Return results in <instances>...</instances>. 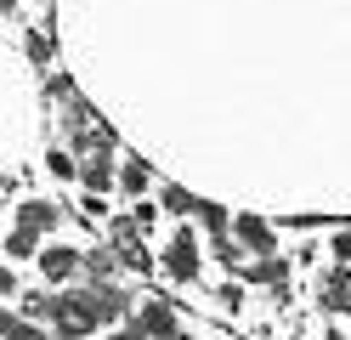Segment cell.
<instances>
[{"instance_id": "9", "label": "cell", "mask_w": 351, "mask_h": 340, "mask_svg": "<svg viewBox=\"0 0 351 340\" xmlns=\"http://www.w3.org/2000/svg\"><path fill=\"white\" fill-rule=\"evenodd\" d=\"M323 306H328V312H351V272H346V267L323 278Z\"/></svg>"}, {"instance_id": "7", "label": "cell", "mask_w": 351, "mask_h": 340, "mask_svg": "<svg viewBox=\"0 0 351 340\" xmlns=\"http://www.w3.org/2000/svg\"><path fill=\"white\" fill-rule=\"evenodd\" d=\"M74 176L91 193H108V188H114V159H108V153H85V165H74Z\"/></svg>"}, {"instance_id": "2", "label": "cell", "mask_w": 351, "mask_h": 340, "mask_svg": "<svg viewBox=\"0 0 351 340\" xmlns=\"http://www.w3.org/2000/svg\"><path fill=\"white\" fill-rule=\"evenodd\" d=\"M85 295V306H91V317H97V324H119V317L130 312V295L119 289V284H91V289H80Z\"/></svg>"}, {"instance_id": "12", "label": "cell", "mask_w": 351, "mask_h": 340, "mask_svg": "<svg viewBox=\"0 0 351 340\" xmlns=\"http://www.w3.org/2000/svg\"><path fill=\"white\" fill-rule=\"evenodd\" d=\"M80 267L91 272V284H102V278H114L119 261H114V249H91V256H80Z\"/></svg>"}, {"instance_id": "25", "label": "cell", "mask_w": 351, "mask_h": 340, "mask_svg": "<svg viewBox=\"0 0 351 340\" xmlns=\"http://www.w3.org/2000/svg\"><path fill=\"white\" fill-rule=\"evenodd\" d=\"M335 340H346V335H335Z\"/></svg>"}, {"instance_id": "15", "label": "cell", "mask_w": 351, "mask_h": 340, "mask_svg": "<svg viewBox=\"0 0 351 340\" xmlns=\"http://www.w3.org/2000/svg\"><path fill=\"white\" fill-rule=\"evenodd\" d=\"M114 181H119L125 193H136V199H142V188H147V165H142V159H130V165H125Z\"/></svg>"}, {"instance_id": "6", "label": "cell", "mask_w": 351, "mask_h": 340, "mask_svg": "<svg viewBox=\"0 0 351 340\" xmlns=\"http://www.w3.org/2000/svg\"><path fill=\"white\" fill-rule=\"evenodd\" d=\"M165 267L176 272V278H199V238L193 233H182L170 244V256H165Z\"/></svg>"}, {"instance_id": "11", "label": "cell", "mask_w": 351, "mask_h": 340, "mask_svg": "<svg viewBox=\"0 0 351 340\" xmlns=\"http://www.w3.org/2000/svg\"><path fill=\"white\" fill-rule=\"evenodd\" d=\"M0 335H6V340H51L40 324H29V317H17V312H6V306H0Z\"/></svg>"}, {"instance_id": "23", "label": "cell", "mask_w": 351, "mask_h": 340, "mask_svg": "<svg viewBox=\"0 0 351 340\" xmlns=\"http://www.w3.org/2000/svg\"><path fill=\"white\" fill-rule=\"evenodd\" d=\"M108 340H142V329L130 324V329H114V335H108Z\"/></svg>"}, {"instance_id": "8", "label": "cell", "mask_w": 351, "mask_h": 340, "mask_svg": "<svg viewBox=\"0 0 351 340\" xmlns=\"http://www.w3.org/2000/svg\"><path fill=\"white\" fill-rule=\"evenodd\" d=\"M40 272H46L51 284H62V278H74V272H80V256H74L69 244H51V249H40Z\"/></svg>"}, {"instance_id": "1", "label": "cell", "mask_w": 351, "mask_h": 340, "mask_svg": "<svg viewBox=\"0 0 351 340\" xmlns=\"http://www.w3.org/2000/svg\"><path fill=\"white\" fill-rule=\"evenodd\" d=\"M51 324H57V335H62V340H85V335L97 329V317H91V306H85V295H57Z\"/></svg>"}, {"instance_id": "13", "label": "cell", "mask_w": 351, "mask_h": 340, "mask_svg": "<svg viewBox=\"0 0 351 340\" xmlns=\"http://www.w3.org/2000/svg\"><path fill=\"white\" fill-rule=\"evenodd\" d=\"M244 278H255V284H278V289H283V278H289V272H283V261H272V256H261L255 267H244Z\"/></svg>"}, {"instance_id": "10", "label": "cell", "mask_w": 351, "mask_h": 340, "mask_svg": "<svg viewBox=\"0 0 351 340\" xmlns=\"http://www.w3.org/2000/svg\"><path fill=\"white\" fill-rule=\"evenodd\" d=\"M51 221H57V210L46 199H23V204H17V227H29V233H46Z\"/></svg>"}, {"instance_id": "22", "label": "cell", "mask_w": 351, "mask_h": 340, "mask_svg": "<svg viewBox=\"0 0 351 340\" xmlns=\"http://www.w3.org/2000/svg\"><path fill=\"white\" fill-rule=\"evenodd\" d=\"M335 261H351V233H340V238H335Z\"/></svg>"}, {"instance_id": "18", "label": "cell", "mask_w": 351, "mask_h": 340, "mask_svg": "<svg viewBox=\"0 0 351 340\" xmlns=\"http://www.w3.org/2000/svg\"><path fill=\"white\" fill-rule=\"evenodd\" d=\"M51 312H57V295H29V301H23L29 324H40V317H51Z\"/></svg>"}, {"instance_id": "4", "label": "cell", "mask_w": 351, "mask_h": 340, "mask_svg": "<svg viewBox=\"0 0 351 340\" xmlns=\"http://www.w3.org/2000/svg\"><path fill=\"white\" fill-rule=\"evenodd\" d=\"M136 329H142V340H182V329H176V312H170L165 301H147L142 317H136Z\"/></svg>"}, {"instance_id": "3", "label": "cell", "mask_w": 351, "mask_h": 340, "mask_svg": "<svg viewBox=\"0 0 351 340\" xmlns=\"http://www.w3.org/2000/svg\"><path fill=\"white\" fill-rule=\"evenodd\" d=\"M108 249H114V261H119V267L147 272V249H142V227H136V221H119V227H114V238H108Z\"/></svg>"}, {"instance_id": "14", "label": "cell", "mask_w": 351, "mask_h": 340, "mask_svg": "<svg viewBox=\"0 0 351 340\" xmlns=\"http://www.w3.org/2000/svg\"><path fill=\"white\" fill-rule=\"evenodd\" d=\"M193 216H199V221L210 227V233H215V238H221V233H227V210H221V204H210V199H193Z\"/></svg>"}, {"instance_id": "19", "label": "cell", "mask_w": 351, "mask_h": 340, "mask_svg": "<svg viewBox=\"0 0 351 340\" xmlns=\"http://www.w3.org/2000/svg\"><path fill=\"white\" fill-rule=\"evenodd\" d=\"M165 210L187 216V210H193V193H187V188H165Z\"/></svg>"}, {"instance_id": "21", "label": "cell", "mask_w": 351, "mask_h": 340, "mask_svg": "<svg viewBox=\"0 0 351 340\" xmlns=\"http://www.w3.org/2000/svg\"><path fill=\"white\" fill-rule=\"evenodd\" d=\"M0 295H17V278H12V267L0 261Z\"/></svg>"}, {"instance_id": "26", "label": "cell", "mask_w": 351, "mask_h": 340, "mask_svg": "<svg viewBox=\"0 0 351 340\" xmlns=\"http://www.w3.org/2000/svg\"><path fill=\"white\" fill-rule=\"evenodd\" d=\"M46 6H51V0H46Z\"/></svg>"}, {"instance_id": "17", "label": "cell", "mask_w": 351, "mask_h": 340, "mask_svg": "<svg viewBox=\"0 0 351 340\" xmlns=\"http://www.w3.org/2000/svg\"><path fill=\"white\" fill-rule=\"evenodd\" d=\"M23 52H29V63H51V29H34L23 40Z\"/></svg>"}, {"instance_id": "24", "label": "cell", "mask_w": 351, "mask_h": 340, "mask_svg": "<svg viewBox=\"0 0 351 340\" xmlns=\"http://www.w3.org/2000/svg\"><path fill=\"white\" fill-rule=\"evenodd\" d=\"M0 12H17V0H0Z\"/></svg>"}, {"instance_id": "20", "label": "cell", "mask_w": 351, "mask_h": 340, "mask_svg": "<svg viewBox=\"0 0 351 340\" xmlns=\"http://www.w3.org/2000/svg\"><path fill=\"white\" fill-rule=\"evenodd\" d=\"M46 170H51V176H62V181H69V176H74V159H69V153H51V159H46Z\"/></svg>"}, {"instance_id": "5", "label": "cell", "mask_w": 351, "mask_h": 340, "mask_svg": "<svg viewBox=\"0 0 351 340\" xmlns=\"http://www.w3.org/2000/svg\"><path fill=\"white\" fill-rule=\"evenodd\" d=\"M232 238L244 244L250 256H272V244H278V238H272V227L261 221V216H238V221H232Z\"/></svg>"}, {"instance_id": "16", "label": "cell", "mask_w": 351, "mask_h": 340, "mask_svg": "<svg viewBox=\"0 0 351 340\" xmlns=\"http://www.w3.org/2000/svg\"><path fill=\"white\" fill-rule=\"evenodd\" d=\"M34 238H40V233H29V227H17V233L6 238V256H12V261H23V256H40V249H34Z\"/></svg>"}]
</instances>
